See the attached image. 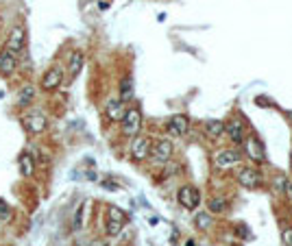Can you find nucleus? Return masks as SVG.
<instances>
[{"label": "nucleus", "mask_w": 292, "mask_h": 246, "mask_svg": "<svg viewBox=\"0 0 292 246\" xmlns=\"http://www.w3.org/2000/svg\"><path fill=\"white\" fill-rule=\"evenodd\" d=\"M120 127H122V133L127 135V137L140 135V129H142V111H140L138 107L127 109L122 120H120Z\"/></svg>", "instance_id": "nucleus-1"}, {"label": "nucleus", "mask_w": 292, "mask_h": 246, "mask_svg": "<svg viewBox=\"0 0 292 246\" xmlns=\"http://www.w3.org/2000/svg\"><path fill=\"white\" fill-rule=\"evenodd\" d=\"M150 146H153L150 137H146V135H135L133 142H131V157H133L135 162H144L146 157H150Z\"/></svg>", "instance_id": "nucleus-2"}, {"label": "nucleus", "mask_w": 292, "mask_h": 246, "mask_svg": "<svg viewBox=\"0 0 292 246\" xmlns=\"http://www.w3.org/2000/svg\"><path fill=\"white\" fill-rule=\"evenodd\" d=\"M177 200L181 207L185 209H196L201 205V192L194 188V185H183L177 194Z\"/></svg>", "instance_id": "nucleus-3"}, {"label": "nucleus", "mask_w": 292, "mask_h": 246, "mask_svg": "<svg viewBox=\"0 0 292 246\" xmlns=\"http://www.w3.org/2000/svg\"><path fill=\"white\" fill-rule=\"evenodd\" d=\"M61 83H63V68L53 66L50 70H46V72H44L42 81H39V87L46 89V92H53V89H57Z\"/></svg>", "instance_id": "nucleus-4"}, {"label": "nucleus", "mask_w": 292, "mask_h": 246, "mask_svg": "<svg viewBox=\"0 0 292 246\" xmlns=\"http://www.w3.org/2000/svg\"><path fill=\"white\" fill-rule=\"evenodd\" d=\"M150 155L157 164H168L170 157H173V142L170 139H157V142L150 146Z\"/></svg>", "instance_id": "nucleus-5"}, {"label": "nucleus", "mask_w": 292, "mask_h": 246, "mask_svg": "<svg viewBox=\"0 0 292 246\" xmlns=\"http://www.w3.org/2000/svg\"><path fill=\"white\" fill-rule=\"evenodd\" d=\"M22 122H24V129H27L29 133H33V135L44 133V131H46V127H48L46 118H44L42 113H37V111L27 113V115L22 118Z\"/></svg>", "instance_id": "nucleus-6"}, {"label": "nucleus", "mask_w": 292, "mask_h": 246, "mask_svg": "<svg viewBox=\"0 0 292 246\" xmlns=\"http://www.w3.org/2000/svg\"><path fill=\"white\" fill-rule=\"evenodd\" d=\"M24 46H27V31H24L22 27H13L7 37V50H11V53H22Z\"/></svg>", "instance_id": "nucleus-7"}, {"label": "nucleus", "mask_w": 292, "mask_h": 246, "mask_svg": "<svg viewBox=\"0 0 292 246\" xmlns=\"http://www.w3.org/2000/svg\"><path fill=\"white\" fill-rule=\"evenodd\" d=\"M240 153L234 148H225V150H218V153L214 155V164L216 168H231V165H235L240 162Z\"/></svg>", "instance_id": "nucleus-8"}, {"label": "nucleus", "mask_w": 292, "mask_h": 246, "mask_svg": "<svg viewBox=\"0 0 292 246\" xmlns=\"http://www.w3.org/2000/svg\"><path fill=\"white\" fill-rule=\"evenodd\" d=\"M168 133L170 135H175V137H181V135H185L188 133V129H190V120H188V115H183V113H177V115H173V118L168 120Z\"/></svg>", "instance_id": "nucleus-9"}, {"label": "nucleus", "mask_w": 292, "mask_h": 246, "mask_svg": "<svg viewBox=\"0 0 292 246\" xmlns=\"http://www.w3.org/2000/svg\"><path fill=\"white\" fill-rule=\"evenodd\" d=\"M244 150H246V155H249L253 162H266V150H264V144L260 142L258 137H249V139H244Z\"/></svg>", "instance_id": "nucleus-10"}, {"label": "nucleus", "mask_w": 292, "mask_h": 246, "mask_svg": "<svg viewBox=\"0 0 292 246\" xmlns=\"http://www.w3.org/2000/svg\"><path fill=\"white\" fill-rule=\"evenodd\" d=\"M238 183L242 185V188H246V190H255V188H260L262 177H260L258 170H253V168H242V170L238 172Z\"/></svg>", "instance_id": "nucleus-11"}, {"label": "nucleus", "mask_w": 292, "mask_h": 246, "mask_svg": "<svg viewBox=\"0 0 292 246\" xmlns=\"http://www.w3.org/2000/svg\"><path fill=\"white\" fill-rule=\"evenodd\" d=\"M16 68H18L16 53L4 48L2 53H0V74H2V77H11V74L16 72Z\"/></svg>", "instance_id": "nucleus-12"}, {"label": "nucleus", "mask_w": 292, "mask_h": 246, "mask_svg": "<svg viewBox=\"0 0 292 246\" xmlns=\"http://www.w3.org/2000/svg\"><path fill=\"white\" fill-rule=\"evenodd\" d=\"M225 133L229 135V139L234 144H244V127L240 120H229V122H225Z\"/></svg>", "instance_id": "nucleus-13"}, {"label": "nucleus", "mask_w": 292, "mask_h": 246, "mask_svg": "<svg viewBox=\"0 0 292 246\" xmlns=\"http://www.w3.org/2000/svg\"><path fill=\"white\" fill-rule=\"evenodd\" d=\"M105 115H107L112 122H120L124 115V103L122 100H107V105H105Z\"/></svg>", "instance_id": "nucleus-14"}, {"label": "nucleus", "mask_w": 292, "mask_h": 246, "mask_svg": "<svg viewBox=\"0 0 292 246\" xmlns=\"http://www.w3.org/2000/svg\"><path fill=\"white\" fill-rule=\"evenodd\" d=\"M203 131L209 139H218V137H223L225 135V122H220V120H205Z\"/></svg>", "instance_id": "nucleus-15"}, {"label": "nucleus", "mask_w": 292, "mask_h": 246, "mask_svg": "<svg viewBox=\"0 0 292 246\" xmlns=\"http://www.w3.org/2000/svg\"><path fill=\"white\" fill-rule=\"evenodd\" d=\"M18 168H20V174H22V177H33V172H35V157H31L29 153H22L18 157Z\"/></svg>", "instance_id": "nucleus-16"}, {"label": "nucleus", "mask_w": 292, "mask_h": 246, "mask_svg": "<svg viewBox=\"0 0 292 246\" xmlns=\"http://www.w3.org/2000/svg\"><path fill=\"white\" fill-rule=\"evenodd\" d=\"M83 63H85V57L81 50H74L72 55H70V61H68V70H70V77H79V72L83 70Z\"/></svg>", "instance_id": "nucleus-17"}, {"label": "nucleus", "mask_w": 292, "mask_h": 246, "mask_svg": "<svg viewBox=\"0 0 292 246\" xmlns=\"http://www.w3.org/2000/svg\"><path fill=\"white\" fill-rule=\"evenodd\" d=\"M35 103V87L33 85H27L18 92V105L20 107H29V105Z\"/></svg>", "instance_id": "nucleus-18"}, {"label": "nucleus", "mask_w": 292, "mask_h": 246, "mask_svg": "<svg viewBox=\"0 0 292 246\" xmlns=\"http://www.w3.org/2000/svg\"><path fill=\"white\" fill-rule=\"evenodd\" d=\"M85 212H88V200H81V205L77 207V212L72 216V229L74 231H81L85 224Z\"/></svg>", "instance_id": "nucleus-19"}, {"label": "nucleus", "mask_w": 292, "mask_h": 246, "mask_svg": "<svg viewBox=\"0 0 292 246\" xmlns=\"http://www.w3.org/2000/svg\"><path fill=\"white\" fill-rule=\"evenodd\" d=\"M207 209H209V214H225L229 209V200L223 196H214V198H209Z\"/></svg>", "instance_id": "nucleus-20"}, {"label": "nucleus", "mask_w": 292, "mask_h": 246, "mask_svg": "<svg viewBox=\"0 0 292 246\" xmlns=\"http://www.w3.org/2000/svg\"><path fill=\"white\" fill-rule=\"evenodd\" d=\"M131 98H133V81L127 77V79L120 81V100H122V103H129Z\"/></svg>", "instance_id": "nucleus-21"}, {"label": "nucleus", "mask_w": 292, "mask_h": 246, "mask_svg": "<svg viewBox=\"0 0 292 246\" xmlns=\"http://www.w3.org/2000/svg\"><path fill=\"white\" fill-rule=\"evenodd\" d=\"M194 224H196L199 229H203V231H205V229H209L211 224H214V220H211V216H209V214L199 212V214L194 216Z\"/></svg>", "instance_id": "nucleus-22"}, {"label": "nucleus", "mask_w": 292, "mask_h": 246, "mask_svg": "<svg viewBox=\"0 0 292 246\" xmlns=\"http://www.w3.org/2000/svg\"><path fill=\"white\" fill-rule=\"evenodd\" d=\"M13 218V209H11V205L7 203V200H2L0 198V222H9V220Z\"/></svg>", "instance_id": "nucleus-23"}, {"label": "nucleus", "mask_w": 292, "mask_h": 246, "mask_svg": "<svg viewBox=\"0 0 292 246\" xmlns=\"http://www.w3.org/2000/svg\"><path fill=\"white\" fill-rule=\"evenodd\" d=\"M107 220H116V222H122L127 220V216H124V212L120 207H116V205H112V207L107 209Z\"/></svg>", "instance_id": "nucleus-24"}, {"label": "nucleus", "mask_w": 292, "mask_h": 246, "mask_svg": "<svg viewBox=\"0 0 292 246\" xmlns=\"http://www.w3.org/2000/svg\"><path fill=\"white\" fill-rule=\"evenodd\" d=\"M122 222H116V220H107V224H105V231H107L109 238H116V235L122 233Z\"/></svg>", "instance_id": "nucleus-25"}, {"label": "nucleus", "mask_w": 292, "mask_h": 246, "mask_svg": "<svg viewBox=\"0 0 292 246\" xmlns=\"http://www.w3.org/2000/svg\"><path fill=\"white\" fill-rule=\"evenodd\" d=\"M281 242H284V246H292V229L290 227H286L281 231Z\"/></svg>", "instance_id": "nucleus-26"}, {"label": "nucleus", "mask_w": 292, "mask_h": 246, "mask_svg": "<svg viewBox=\"0 0 292 246\" xmlns=\"http://www.w3.org/2000/svg\"><path fill=\"white\" fill-rule=\"evenodd\" d=\"M238 233L242 235V238H249V235H251L249 229H246V224H240V227H238Z\"/></svg>", "instance_id": "nucleus-27"}, {"label": "nucleus", "mask_w": 292, "mask_h": 246, "mask_svg": "<svg viewBox=\"0 0 292 246\" xmlns=\"http://www.w3.org/2000/svg\"><path fill=\"white\" fill-rule=\"evenodd\" d=\"M103 188H109V190H118V185L112 183V181H103Z\"/></svg>", "instance_id": "nucleus-28"}, {"label": "nucleus", "mask_w": 292, "mask_h": 246, "mask_svg": "<svg viewBox=\"0 0 292 246\" xmlns=\"http://www.w3.org/2000/svg\"><path fill=\"white\" fill-rule=\"evenodd\" d=\"M89 246H107V244L100 242V240H94V242H89Z\"/></svg>", "instance_id": "nucleus-29"}, {"label": "nucleus", "mask_w": 292, "mask_h": 246, "mask_svg": "<svg viewBox=\"0 0 292 246\" xmlns=\"http://www.w3.org/2000/svg\"><path fill=\"white\" fill-rule=\"evenodd\" d=\"M286 190H288V194H290V198H292V181H288V188H286Z\"/></svg>", "instance_id": "nucleus-30"}, {"label": "nucleus", "mask_w": 292, "mask_h": 246, "mask_svg": "<svg viewBox=\"0 0 292 246\" xmlns=\"http://www.w3.org/2000/svg\"><path fill=\"white\" fill-rule=\"evenodd\" d=\"M290 170H292V150H290Z\"/></svg>", "instance_id": "nucleus-31"}, {"label": "nucleus", "mask_w": 292, "mask_h": 246, "mask_svg": "<svg viewBox=\"0 0 292 246\" xmlns=\"http://www.w3.org/2000/svg\"><path fill=\"white\" fill-rule=\"evenodd\" d=\"M192 244H194V242H188V246H192Z\"/></svg>", "instance_id": "nucleus-32"}, {"label": "nucleus", "mask_w": 292, "mask_h": 246, "mask_svg": "<svg viewBox=\"0 0 292 246\" xmlns=\"http://www.w3.org/2000/svg\"><path fill=\"white\" fill-rule=\"evenodd\" d=\"M288 115H290V118H292V111H290V113H288Z\"/></svg>", "instance_id": "nucleus-33"}, {"label": "nucleus", "mask_w": 292, "mask_h": 246, "mask_svg": "<svg viewBox=\"0 0 292 246\" xmlns=\"http://www.w3.org/2000/svg\"><path fill=\"white\" fill-rule=\"evenodd\" d=\"M0 224H2V222H0Z\"/></svg>", "instance_id": "nucleus-34"}]
</instances>
